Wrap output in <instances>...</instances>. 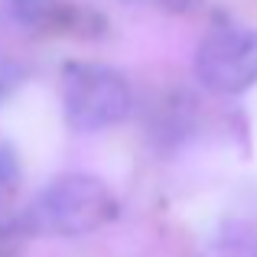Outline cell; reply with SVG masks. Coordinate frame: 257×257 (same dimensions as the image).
Segmentation results:
<instances>
[{"instance_id":"3","label":"cell","mask_w":257,"mask_h":257,"mask_svg":"<svg viewBox=\"0 0 257 257\" xmlns=\"http://www.w3.org/2000/svg\"><path fill=\"white\" fill-rule=\"evenodd\" d=\"M195 75L215 94H244L257 85V30L225 23L202 36Z\"/></svg>"},{"instance_id":"5","label":"cell","mask_w":257,"mask_h":257,"mask_svg":"<svg viewBox=\"0 0 257 257\" xmlns=\"http://www.w3.org/2000/svg\"><path fill=\"white\" fill-rule=\"evenodd\" d=\"M10 7H13V17L23 26L39 30V26H49L56 20L59 0H10Z\"/></svg>"},{"instance_id":"9","label":"cell","mask_w":257,"mask_h":257,"mask_svg":"<svg viewBox=\"0 0 257 257\" xmlns=\"http://www.w3.org/2000/svg\"><path fill=\"white\" fill-rule=\"evenodd\" d=\"M160 4H163L166 10H173V13H182V10H189L195 0H160Z\"/></svg>"},{"instance_id":"7","label":"cell","mask_w":257,"mask_h":257,"mask_svg":"<svg viewBox=\"0 0 257 257\" xmlns=\"http://www.w3.org/2000/svg\"><path fill=\"white\" fill-rule=\"evenodd\" d=\"M20 186V157L10 144H0V199H13Z\"/></svg>"},{"instance_id":"2","label":"cell","mask_w":257,"mask_h":257,"mask_svg":"<svg viewBox=\"0 0 257 257\" xmlns=\"http://www.w3.org/2000/svg\"><path fill=\"white\" fill-rule=\"evenodd\" d=\"M134 107L127 78L104 62H69L62 69V111L72 131L98 134L120 124Z\"/></svg>"},{"instance_id":"1","label":"cell","mask_w":257,"mask_h":257,"mask_svg":"<svg viewBox=\"0 0 257 257\" xmlns=\"http://www.w3.org/2000/svg\"><path fill=\"white\" fill-rule=\"evenodd\" d=\"M120 205L104 179L91 173H62L36 195L30 215L33 234L56 238H85L117 218Z\"/></svg>"},{"instance_id":"8","label":"cell","mask_w":257,"mask_h":257,"mask_svg":"<svg viewBox=\"0 0 257 257\" xmlns=\"http://www.w3.org/2000/svg\"><path fill=\"white\" fill-rule=\"evenodd\" d=\"M23 78H26V69L20 62H13V59H0V104H4V101L23 85Z\"/></svg>"},{"instance_id":"4","label":"cell","mask_w":257,"mask_h":257,"mask_svg":"<svg viewBox=\"0 0 257 257\" xmlns=\"http://www.w3.org/2000/svg\"><path fill=\"white\" fill-rule=\"evenodd\" d=\"M33 238L26 208H17L13 199H0V257H20Z\"/></svg>"},{"instance_id":"6","label":"cell","mask_w":257,"mask_h":257,"mask_svg":"<svg viewBox=\"0 0 257 257\" xmlns=\"http://www.w3.org/2000/svg\"><path fill=\"white\" fill-rule=\"evenodd\" d=\"M202 257H257V231L254 234H221L218 241L202 251Z\"/></svg>"}]
</instances>
